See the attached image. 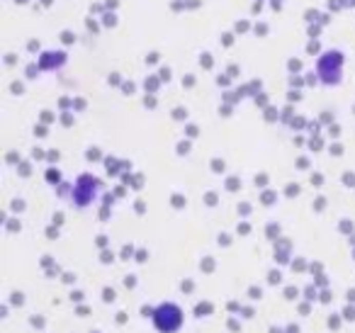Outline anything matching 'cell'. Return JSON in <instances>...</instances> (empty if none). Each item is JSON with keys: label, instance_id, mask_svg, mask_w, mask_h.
<instances>
[{"label": "cell", "instance_id": "6da1fadb", "mask_svg": "<svg viewBox=\"0 0 355 333\" xmlns=\"http://www.w3.org/2000/svg\"><path fill=\"white\" fill-rule=\"evenodd\" d=\"M151 321H153V328L161 333H177L183 328V309L166 302V304H161L153 311Z\"/></svg>", "mask_w": 355, "mask_h": 333}]
</instances>
